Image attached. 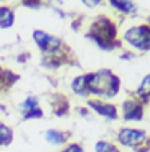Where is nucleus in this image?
<instances>
[{
	"mask_svg": "<svg viewBox=\"0 0 150 152\" xmlns=\"http://www.w3.org/2000/svg\"><path fill=\"white\" fill-rule=\"evenodd\" d=\"M86 76V86L87 93L101 98H112L119 91V78L109 71V69H101L96 73H89Z\"/></svg>",
	"mask_w": 150,
	"mask_h": 152,
	"instance_id": "obj_1",
	"label": "nucleus"
},
{
	"mask_svg": "<svg viewBox=\"0 0 150 152\" xmlns=\"http://www.w3.org/2000/svg\"><path fill=\"white\" fill-rule=\"evenodd\" d=\"M73 91L76 93V94L79 96H87L89 93H87V86H86V76L81 75L78 76L74 81H73Z\"/></svg>",
	"mask_w": 150,
	"mask_h": 152,
	"instance_id": "obj_13",
	"label": "nucleus"
},
{
	"mask_svg": "<svg viewBox=\"0 0 150 152\" xmlns=\"http://www.w3.org/2000/svg\"><path fill=\"white\" fill-rule=\"evenodd\" d=\"M87 104H89L98 114H101V116H104V118H107V119H116L117 118V111L112 104H107V103H104V101H98V99H92V101H89Z\"/></svg>",
	"mask_w": 150,
	"mask_h": 152,
	"instance_id": "obj_8",
	"label": "nucleus"
},
{
	"mask_svg": "<svg viewBox=\"0 0 150 152\" xmlns=\"http://www.w3.org/2000/svg\"><path fill=\"white\" fill-rule=\"evenodd\" d=\"M120 144L129 145V147H137L140 142L145 141V132L139 129H130V127H124V129L119 131V136H117Z\"/></svg>",
	"mask_w": 150,
	"mask_h": 152,
	"instance_id": "obj_6",
	"label": "nucleus"
},
{
	"mask_svg": "<svg viewBox=\"0 0 150 152\" xmlns=\"http://www.w3.org/2000/svg\"><path fill=\"white\" fill-rule=\"evenodd\" d=\"M137 93H139V96L142 99H149L150 98V75L143 78V81H142V84L139 86Z\"/></svg>",
	"mask_w": 150,
	"mask_h": 152,
	"instance_id": "obj_15",
	"label": "nucleus"
},
{
	"mask_svg": "<svg viewBox=\"0 0 150 152\" xmlns=\"http://www.w3.org/2000/svg\"><path fill=\"white\" fill-rule=\"evenodd\" d=\"M15 23V13L13 8L7 7V5H0V30H7L12 28Z\"/></svg>",
	"mask_w": 150,
	"mask_h": 152,
	"instance_id": "obj_9",
	"label": "nucleus"
},
{
	"mask_svg": "<svg viewBox=\"0 0 150 152\" xmlns=\"http://www.w3.org/2000/svg\"><path fill=\"white\" fill-rule=\"evenodd\" d=\"M89 37L104 50H112L117 46L116 43V28L112 22L106 17H101L94 22V25L89 30Z\"/></svg>",
	"mask_w": 150,
	"mask_h": 152,
	"instance_id": "obj_2",
	"label": "nucleus"
},
{
	"mask_svg": "<svg viewBox=\"0 0 150 152\" xmlns=\"http://www.w3.org/2000/svg\"><path fill=\"white\" fill-rule=\"evenodd\" d=\"M122 109H124V119H127V121H139L143 116L140 104L137 103V101H134V99L125 101V103L122 104Z\"/></svg>",
	"mask_w": 150,
	"mask_h": 152,
	"instance_id": "obj_7",
	"label": "nucleus"
},
{
	"mask_svg": "<svg viewBox=\"0 0 150 152\" xmlns=\"http://www.w3.org/2000/svg\"><path fill=\"white\" fill-rule=\"evenodd\" d=\"M17 80H18V75L12 73L10 69H2L0 71V88H10Z\"/></svg>",
	"mask_w": 150,
	"mask_h": 152,
	"instance_id": "obj_11",
	"label": "nucleus"
},
{
	"mask_svg": "<svg viewBox=\"0 0 150 152\" xmlns=\"http://www.w3.org/2000/svg\"><path fill=\"white\" fill-rule=\"evenodd\" d=\"M18 109H20L22 118L25 119V121H28V119H40L43 116V111L38 106V98H35V96L25 98L22 103L18 104Z\"/></svg>",
	"mask_w": 150,
	"mask_h": 152,
	"instance_id": "obj_5",
	"label": "nucleus"
},
{
	"mask_svg": "<svg viewBox=\"0 0 150 152\" xmlns=\"http://www.w3.org/2000/svg\"><path fill=\"white\" fill-rule=\"evenodd\" d=\"M45 137H46V141H48L50 144H53V145L64 144V141H66L64 134L60 132V131H56V129H48L45 132Z\"/></svg>",
	"mask_w": 150,
	"mask_h": 152,
	"instance_id": "obj_12",
	"label": "nucleus"
},
{
	"mask_svg": "<svg viewBox=\"0 0 150 152\" xmlns=\"http://www.w3.org/2000/svg\"><path fill=\"white\" fill-rule=\"evenodd\" d=\"M111 5L120 12H125V13H132V12L137 10V5L134 2H117V0H114V2H111Z\"/></svg>",
	"mask_w": 150,
	"mask_h": 152,
	"instance_id": "obj_14",
	"label": "nucleus"
},
{
	"mask_svg": "<svg viewBox=\"0 0 150 152\" xmlns=\"http://www.w3.org/2000/svg\"><path fill=\"white\" fill-rule=\"evenodd\" d=\"M12 141H13V131H12V127H8L4 122H0V147L10 145Z\"/></svg>",
	"mask_w": 150,
	"mask_h": 152,
	"instance_id": "obj_10",
	"label": "nucleus"
},
{
	"mask_svg": "<svg viewBox=\"0 0 150 152\" xmlns=\"http://www.w3.org/2000/svg\"><path fill=\"white\" fill-rule=\"evenodd\" d=\"M96 152H119V149L116 145H112L111 142H106V141H99L96 144Z\"/></svg>",
	"mask_w": 150,
	"mask_h": 152,
	"instance_id": "obj_16",
	"label": "nucleus"
},
{
	"mask_svg": "<svg viewBox=\"0 0 150 152\" xmlns=\"http://www.w3.org/2000/svg\"><path fill=\"white\" fill-rule=\"evenodd\" d=\"M31 38H33V42L36 43V46L42 50L45 55H55L58 50L61 48L60 40L51 37V35H48L43 30H35L33 35H31Z\"/></svg>",
	"mask_w": 150,
	"mask_h": 152,
	"instance_id": "obj_4",
	"label": "nucleus"
},
{
	"mask_svg": "<svg viewBox=\"0 0 150 152\" xmlns=\"http://www.w3.org/2000/svg\"><path fill=\"white\" fill-rule=\"evenodd\" d=\"M124 40L134 48L140 50V51H147V50H150V27L140 25V27L129 28L124 33Z\"/></svg>",
	"mask_w": 150,
	"mask_h": 152,
	"instance_id": "obj_3",
	"label": "nucleus"
},
{
	"mask_svg": "<svg viewBox=\"0 0 150 152\" xmlns=\"http://www.w3.org/2000/svg\"><path fill=\"white\" fill-rule=\"evenodd\" d=\"M61 152H84V151L79 144H71V145H68L66 149H63Z\"/></svg>",
	"mask_w": 150,
	"mask_h": 152,
	"instance_id": "obj_17",
	"label": "nucleus"
}]
</instances>
